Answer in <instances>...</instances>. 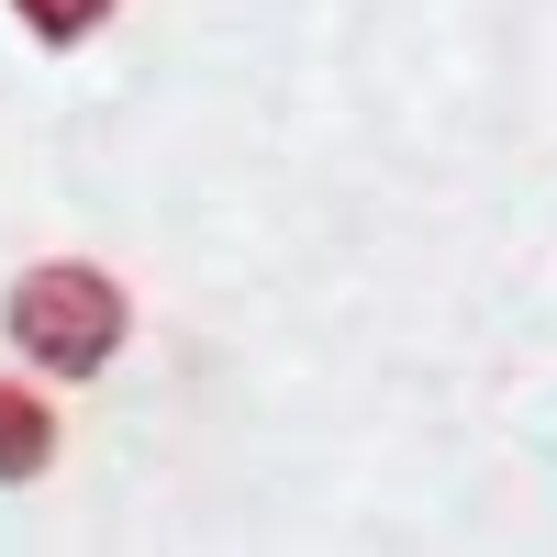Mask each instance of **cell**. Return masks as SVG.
I'll return each instance as SVG.
<instances>
[{"instance_id": "3957f363", "label": "cell", "mask_w": 557, "mask_h": 557, "mask_svg": "<svg viewBox=\"0 0 557 557\" xmlns=\"http://www.w3.org/2000/svg\"><path fill=\"white\" fill-rule=\"evenodd\" d=\"M12 12H23V34H34V45H89V34L123 12V0H12Z\"/></svg>"}, {"instance_id": "6da1fadb", "label": "cell", "mask_w": 557, "mask_h": 557, "mask_svg": "<svg viewBox=\"0 0 557 557\" xmlns=\"http://www.w3.org/2000/svg\"><path fill=\"white\" fill-rule=\"evenodd\" d=\"M0 323H12V357H34L45 380H89V368L123 357L134 301H123V278L89 268V257H34L12 278V301H0Z\"/></svg>"}, {"instance_id": "7a4b0ae2", "label": "cell", "mask_w": 557, "mask_h": 557, "mask_svg": "<svg viewBox=\"0 0 557 557\" xmlns=\"http://www.w3.org/2000/svg\"><path fill=\"white\" fill-rule=\"evenodd\" d=\"M45 469H57V412H45V391L0 380V491H23Z\"/></svg>"}]
</instances>
